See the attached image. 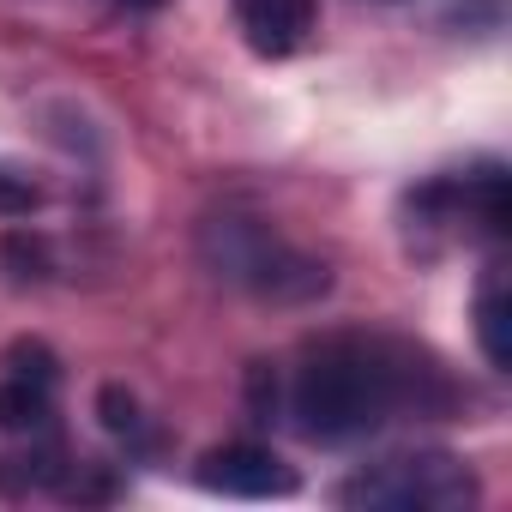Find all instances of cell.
Wrapping results in <instances>:
<instances>
[{
    "label": "cell",
    "instance_id": "6da1fadb",
    "mask_svg": "<svg viewBox=\"0 0 512 512\" xmlns=\"http://www.w3.org/2000/svg\"><path fill=\"white\" fill-rule=\"evenodd\" d=\"M422 380H434V368H416V356L386 338H332L296 374V428L320 446L368 440L398 422V410H422Z\"/></svg>",
    "mask_w": 512,
    "mask_h": 512
},
{
    "label": "cell",
    "instance_id": "7a4b0ae2",
    "mask_svg": "<svg viewBox=\"0 0 512 512\" xmlns=\"http://www.w3.org/2000/svg\"><path fill=\"white\" fill-rule=\"evenodd\" d=\"M205 266L223 284H241L260 302H314L332 290V272L290 247L272 223L260 217H211L205 223Z\"/></svg>",
    "mask_w": 512,
    "mask_h": 512
},
{
    "label": "cell",
    "instance_id": "3957f363",
    "mask_svg": "<svg viewBox=\"0 0 512 512\" xmlns=\"http://www.w3.org/2000/svg\"><path fill=\"white\" fill-rule=\"evenodd\" d=\"M476 500L482 482L452 452H404L338 482V506H362V512H470Z\"/></svg>",
    "mask_w": 512,
    "mask_h": 512
},
{
    "label": "cell",
    "instance_id": "277c9868",
    "mask_svg": "<svg viewBox=\"0 0 512 512\" xmlns=\"http://www.w3.org/2000/svg\"><path fill=\"white\" fill-rule=\"evenodd\" d=\"M199 482L211 494H235V500H278L296 494V470L272 452V446H253V440H229L217 452L199 458Z\"/></svg>",
    "mask_w": 512,
    "mask_h": 512
},
{
    "label": "cell",
    "instance_id": "5b68a950",
    "mask_svg": "<svg viewBox=\"0 0 512 512\" xmlns=\"http://www.w3.org/2000/svg\"><path fill=\"white\" fill-rule=\"evenodd\" d=\"M235 25H241L253 55L284 61V55H296L314 37L320 0H235Z\"/></svg>",
    "mask_w": 512,
    "mask_h": 512
},
{
    "label": "cell",
    "instance_id": "8992f818",
    "mask_svg": "<svg viewBox=\"0 0 512 512\" xmlns=\"http://www.w3.org/2000/svg\"><path fill=\"white\" fill-rule=\"evenodd\" d=\"M476 344H482L488 368H494V374H506L512 344H506V278H500V272H488V278H482V290H476Z\"/></svg>",
    "mask_w": 512,
    "mask_h": 512
},
{
    "label": "cell",
    "instance_id": "52a82bcc",
    "mask_svg": "<svg viewBox=\"0 0 512 512\" xmlns=\"http://www.w3.org/2000/svg\"><path fill=\"white\" fill-rule=\"evenodd\" d=\"M49 422V380H31V374H13L0 386V428L13 434H31Z\"/></svg>",
    "mask_w": 512,
    "mask_h": 512
},
{
    "label": "cell",
    "instance_id": "ba28073f",
    "mask_svg": "<svg viewBox=\"0 0 512 512\" xmlns=\"http://www.w3.org/2000/svg\"><path fill=\"white\" fill-rule=\"evenodd\" d=\"M37 205H43V187L31 175H19V169L0 163V217H31Z\"/></svg>",
    "mask_w": 512,
    "mask_h": 512
},
{
    "label": "cell",
    "instance_id": "9c48e42d",
    "mask_svg": "<svg viewBox=\"0 0 512 512\" xmlns=\"http://www.w3.org/2000/svg\"><path fill=\"white\" fill-rule=\"evenodd\" d=\"M13 374H31V380H55V356L43 344H19L13 350Z\"/></svg>",
    "mask_w": 512,
    "mask_h": 512
},
{
    "label": "cell",
    "instance_id": "30bf717a",
    "mask_svg": "<svg viewBox=\"0 0 512 512\" xmlns=\"http://www.w3.org/2000/svg\"><path fill=\"white\" fill-rule=\"evenodd\" d=\"M103 422H109L115 434H133V428H139V416H133V398H127L121 386H109V392H103Z\"/></svg>",
    "mask_w": 512,
    "mask_h": 512
},
{
    "label": "cell",
    "instance_id": "8fae6325",
    "mask_svg": "<svg viewBox=\"0 0 512 512\" xmlns=\"http://www.w3.org/2000/svg\"><path fill=\"white\" fill-rule=\"evenodd\" d=\"M115 7H127V13H157L163 0H115Z\"/></svg>",
    "mask_w": 512,
    "mask_h": 512
}]
</instances>
